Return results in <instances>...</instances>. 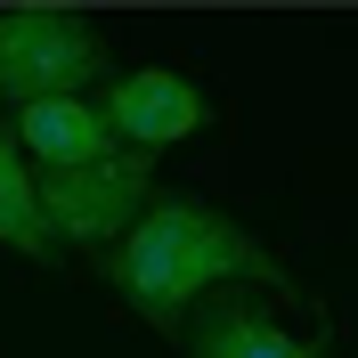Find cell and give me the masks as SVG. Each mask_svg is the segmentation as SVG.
<instances>
[{
	"mask_svg": "<svg viewBox=\"0 0 358 358\" xmlns=\"http://www.w3.org/2000/svg\"><path fill=\"white\" fill-rule=\"evenodd\" d=\"M106 277L155 334H179L203 293H220V285H285V261H277L245 220H228L220 203L155 196L131 220V236L114 245Z\"/></svg>",
	"mask_w": 358,
	"mask_h": 358,
	"instance_id": "obj_1",
	"label": "cell"
},
{
	"mask_svg": "<svg viewBox=\"0 0 358 358\" xmlns=\"http://www.w3.org/2000/svg\"><path fill=\"white\" fill-rule=\"evenodd\" d=\"M106 73L98 24L73 8H0V106H41L82 98Z\"/></svg>",
	"mask_w": 358,
	"mask_h": 358,
	"instance_id": "obj_2",
	"label": "cell"
},
{
	"mask_svg": "<svg viewBox=\"0 0 358 358\" xmlns=\"http://www.w3.org/2000/svg\"><path fill=\"white\" fill-rule=\"evenodd\" d=\"M147 171H155V155H138V147H114L106 163H82V171H33L49 236L57 245H114V236H131V220L147 212Z\"/></svg>",
	"mask_w": 358,
	"mask_h": 358,
	"instance_id": "obj_3",
	"label": "cell"
},
{
	"mask_svg": "<svg viewBox=\"0 0 358 358\" xmlns=\"http://www.w3.org/2000/svg\"><path fill=\"white\" fill-rule=\"evenodd\" d=\"M106 131H114V147H179V138H196L203 131V90L187 82V73H171V66H138V73H122V82L106 90Z\"/></svg>",
	"mask_w": 358,
	"mask_h": 358,
	"instance_id": "obj_4",
	"label": "cell"
},
{
	"mask_svg": "<svg viewBox=\"0 0 358 358\" xmlns=\"http://www.w3.org/2000/svg\"><path fill=\"white\" fill-rule=\"evenodd\" d=\"M24 163H41V171H82V163H106L114 155V131L106 114L90 106V98H41V106H17V131Z\"/></svg>",
	"mask_w": 358,
	"mask_h": 358,
	"instance_id": "obj_5",
	"label": "cell"
},
{
	"mask_svg": "<svg viewBox=\"0 0 358 358\" xmlns=\"http://www.w3.org/2000/svg\"><path fill=\"white\" fill-rule=\"evenodd\" d=\"M187 358H317V342L285 334L261 301H236V293H212L187 334Z\"/></svg>",
	"mask_w": 358,
	"mask_h": 358,
	"instance_id": "obj_6",
	"label": "cell"
},
{
	"mask_svg": "<svg viewBox=\"0 0 358 358\" xmlns=\"http://www.w3.org/2000/svg\"><path fill=\"white\" fill-rule=\"evenodd\" d=\"M0 245L24 252V261H49V252H57V236H49V220H41V196H33V163H24L17 138H8V122H0Z\"/></svg>",
	"mask_w": 358,
	"mask_h": 358,
	"instance_id": "obj_7",
	"label": "cell"
}]
</instances>
